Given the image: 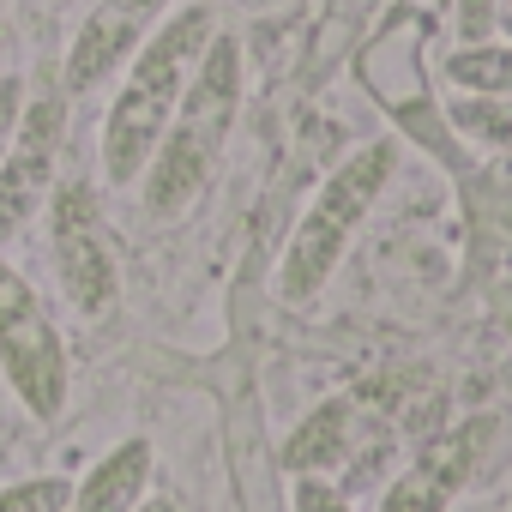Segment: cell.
<instances>
[{"instance_id": "cell-1", "label": "cell", "mask_w": 512, "mask_h": 512, "mask_svg": "<svg viewBox=\"0 0 512 512\" xmlns=\"http://www.w3.org/2000/svg\"><path fill=\"white\" fill-rule=\"evenodd\" d=\"M211 37H217L211 7H181L139 43V55L127 61V79L109 103V121H103V181L109 187H127L145 175V163H151L175 103L187 97Z\"/></svg>"}, {"instance_id": "cell-2", "label": "cell", "mask_w": 512, "mask_h": 512, "mask_svg": "<svg viewBox=\"0 0 512 512\" xmlns=\"http://www.w3.org/2000/svg\"><path fill=\"white\" fill-rule=\"evenodd\" d=\"M235 109H241V43L217 31L193 85H187V97L175 103L145 175H139L151 217H181L205 193V181H211L229 133H235Z\"/></svg>"}, {"instance_id": "cell-3", "label": "cell", "mask_w": 512, "mask_h": 512, "mask_svg": "<svg viewBox=\"0 0 512 512\" xmlns=\"http://www.w3.org/2000/svg\"><path fill=\"white\" fill-rule=\"evenodd\" d=\"M392 163H398V145H392V139H374V145H362L356 157H344V163L326 175V187L314 193V205L302 211V223H296V235H290V247H284V272H278L284 302L320 296V284H326L332 266L344 260V247H350L356 229L368 223L374 199L386 193Z\"/></svg>"}, {"instance_id": "cell-4", "label": "cell", "mask_w": 512, "mask_h": 512, "mask_svg": "<svg viewBox=\"0 0 512 512\" xmlns=\"http://www.w3.org/2000/svg\"><path fill=\"white\" fill-rule=\"evenodd\" d=\"M0 368L7 386L19 392V404L37 422H55L67 404V344L61 326L49 314V302L31 290V278L19 266L0 260Z\"/></svg>"}, {"instance_id": "cell-5", "label": "cell", "mask_w": 512, "mask_h": 512, "mask_svg": "<svg viewBox=\"0 0 512 512\" xmlns=\"http://www.w3.org/2000/svg\"><path fill=\"white\" fill-rule=\"evenodd\" d=\"M49 235H55V272L61 290L79 314H109L121 296V272H115V247L103 229V205L91 181H55L49 193Z\"/></svg>"}, {"instance_id": "cell-6", "label": "cell", "mask_w": 512, "mask_h": 512, "mask_svg": "<svg viewBox=\"0 0 512 512\" xmlns=\"http://www.w3.org/2000/svg\"><path fill=\"white\" fill-rule=\"evenodd\" d=\"M61 145H67V97L61 91L25 97L13 145H7V157H0V247L19 241L37 223V211L49 205Z\"/></svg>"}, {"instance_id": "cell-7", "label": "cell", "mask_w": 512, "mask_h": 512, "mask_svg": "<svg viewBox=\"0 0 512 512\" xmlns=\"http://www.w3.org/2000/svg\"><path fill=\"white\" fill-rule=\"evenodd\" d=\"M169 19V0H97V7L85 13L73 49H67V67H61V91H97L103 79H115L139 43Z\"/></svg>"}, {"instance_id": "cell-8", "label": "cell", "mask_w": 512, "mask_h": 512, "mask_svg": "<svg viewBox=\"0 0 512 512\" xmlns=\"http://www.w3.org/2000/svg\"><path fill=\"white\" fill-rule=\"evenodd\" d=\"M482 434H488V422H464V428H452V434H434V440L404 464V476L386 482V494H380L374 512H446L452 494L464 488V476L476 470Z\"/></svg>"}, {"instance_id": "cell-9", "label": "cell", "mask_w": 512, "mask_h": 512, "mask_svg": "<svg viewBox=\"0 0 512 512\" xmlns=\"http://www.w3.org/2000/svg\"><path fill=\"white\" fill-rule=\"evenodd\" d=\"M151 470H157V452L151 440H121L115 452H103L85 482H73V512H139L151 500Z\"/></svg>"}, {"instance_id": "cell-10", "label": "cell", "mask_w": 512, "mask_h": 512, "mask_svg": "<svg viewBox=\"0 0 512 512\" xmlns=\"http://www.w3.org/2000/svg\"><path fill=\"white\" fill-rule=\"evenodd\" d=\"M344 452H350V404H344V398H326V404L290 434L284 470H290V476H326V470L344 464Z\"/></svg>"}, {"instance_id": "cell-11", "label": "cell", "mask_w": 512, "mask_h": 512, "mask_svg": "<svg viewBox=\"0 0 512 512\" xmlns=\"http://www.w3.org/2000/svg\"><path fill=\"white\" fill-rule=\"evenodd\" d=\"M446 79L464 97H512V43H458L446 55Z\"/></svg>"}, {"instance_id": "cell-12", "label": "cell", "mask_w": 512, "mask_h": 512, "mask_svg": "<svg viewBox=\"0 0 512 512\" xmlns=\"http://www.w3.org/2000/svg\"><path fill=\"white\" fill-rule=\"evenodd\" d=\"M452 127L470 133L476 145H512V97H458Z\"/></svg>"}, {"instance_id": "cell-13", "label": "cell", "mask_w": 512, "mask_h": 512, "mask_svg": "<svg viewBox=\"0 0 512 512\" xmlns=\"http://www.w3.org/2000/svg\"><path fill=\"white\" fill-rule=\"evenodd\" d=\"M73 500L67 476H25L13 488H0V512H61Z\"/></svg>"}, {"instance_id": "cell-14", "label": "cell", "mask_w": 512, "mask_h": 512, "mask_svg": "<svg viewBox=\"0 0 512 512\" xmlns=\"http://www.w3.org/2000/svg\"><path fill=\"white\" fill-rule=\"evenodd\" d=\"M296 512H356L344 488H332L326 476H296Z\"/></svg>"}, {"instance_id": "cell-15", "label": "cell", "mask_w": 512, "mask_h": 512, "mask_svg": "<svg viewBox=\"0 0 512 512\" xmlns=\"http://www.w3.org/2000/svg\"><path fill=\"white\" fill-rule=\"evenodd\" d=\"M500 7H506V0H458V37L464 43H488Z\"/></svg>"}, {"instance_id": "cell-16", "label": "cell", "mask_w": 512, "mask_h": 512, "mask_svg": "<svg viewBox=\"0 0 512 512\" xmlns=\"http://www.w3.org/2000/svg\"><path fill=\"white\" fill-rule=\"evenodd\" d=\"M19 115H25V79H0V157H7V145H13V127H19Z\"/></svg>"}, {"instance_id": "cell-17", "label": "cell", "mask_w": 512, "mask_h": 512, "mask_svg": "<svg viewBox=\"0 0 512 512\" xmlns=\"http://www.w3.org/2000/svg\"><path fill=\"white\" fill-rule=\"evenodd\" d=\"M494 31H500V37L512 43V0H506V7H500V19H494Z\"/></svg>"}, {"instance_id": "cell-18", "label": "cell", "mask_w": 512, "mask_h": 512, "mask_svg": "<svg viewBox=\"0 0 512 512\" xmlns=\"http://www.w3.org/2000/svg\"><path fill=\"white\" fill-rule=\"evenodd\" d=\"M139 512H175V500H163V494H157V500H145Z\"/></svg>"}, {"instance_id": "cell-19", "label": "cell", "mask_w": 512, "mask_h": 512, "mask_svg": "<svg viewBox=\"0 0 512 512\" xmlns=\"http://www.w3.org/2000/svg\"><path fill=\"white\" fill-rule=\"evenodd\" d=\"M61 512H73V506H61Z\"/></svg>"}]
</instances>
